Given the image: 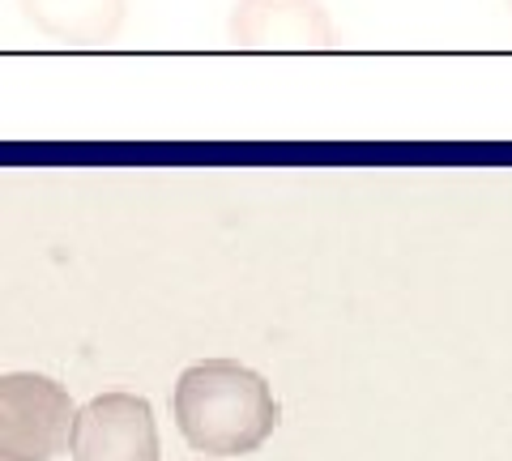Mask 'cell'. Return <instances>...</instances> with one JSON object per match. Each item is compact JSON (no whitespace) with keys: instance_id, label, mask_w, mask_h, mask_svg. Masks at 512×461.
Wrapping results in <instances>:
<instances>
[{"instance_id":"6","label":"cell","mask_w":512,"mask_h":461,"mask_svg":"<svg viewBox=\"0 0 512 461\" xmlns=\"http://www.w3.org/2000/svg\"><path fill=\"white\" fill-rule=\"evenodd\" d=\"M508 18H512V0H508Z\"/></svg>"},{"instance_id":"2","label":"cell","mask_w":512,"mask_h":461,"mask_svg":"<svg viewBox=\"0 0 512 461\" xmlns=\"http://www.w3.org/2000/svg\"><path fill=\"white\" fill-rule=\"evenodd\" d=\"M77 406L43 372H0V461H56L69 453Z\"/></svg>"},{"instance_id":"4","label":"cell","mask_w":512,"mask_h":461,"mask_svg":"<svg viewBox=\"0 0 512 461\" xmlns=\"http://www.w3.org/2000/svg\"><path fill=\"white\" fill-rule=\"evenodd\" d=\"M227 39L244 52H325L338 43V22L325 0H235Z\"/></svg>"},{"instance_id":"5","label":"cell","mask_w":512,"mask_h":461,"mask_svg":"<svg viewBox=\"0 0 512 461\" xmlns=\"http://www.w3.org/2000/svg\"><path fill=\"white\" fill-rule=\"evenodd\" d=\"M22 22L35 35L69 47H103L124 30L128 0H18Z\"/></svg>"},{"instance_id":"1","label":"cell","mask_w":512,"mask_h":461,"mask_svg":"<svg viewBox=\"0 0 512 461\" xmlns=\"http://www.w3.org/2000/svg\"><path fill=\"white\" fill-rule=\"evenodd\" d=\"M171 415L192 453L248 457L278 432L274 385L239 359H197L171 389Z\"/></svg>"},{"instance_id":"3","label":"cell","mask_w":512,"mask_h":461,"mask_svg":"<svg viewBox=\"0 0 512 461\" xmlns=\"http://www.w3.org/2000/svg\"><path fill=\"white\" fill-rule=\"evenodd\" d=\"M73 461H163L154 406L137 393H99L77 406Z\"/></svg>"}]
</instances>
